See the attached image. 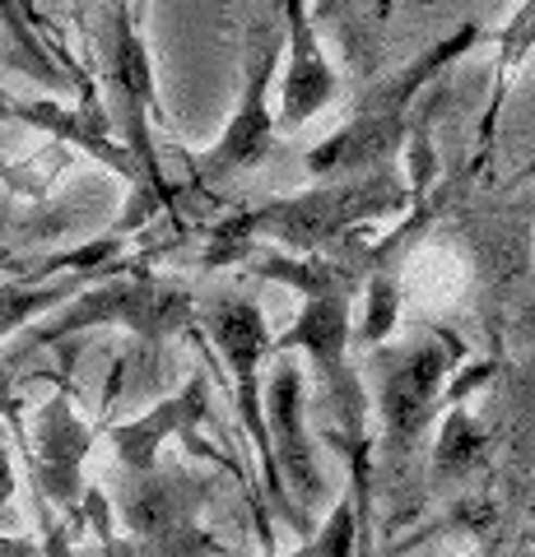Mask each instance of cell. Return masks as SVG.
I'll return each instance as SVG.
<instances>
[{
    "mask_svg": "<svg viewBox=\"0 0 535 557\" xmlns=\"http://www.w3.org/2000/svg\"><path fill=\"white\" fill-rule=\"evenodd\" d=\"M405 200H410V186L401 182L396 168L358 172V177H326L321 186L299 190V196H280L256 209H233V214L215 219L200 265L205 270L243 265L247 251L256 247V237H270L275 247H284L293 256H313V251H326L331 242H344L358 223L405 209Z\"/></svg>",
    "mask_w": 535,
    "mask_h": 557,
    "instance_id": "cell-1",
    "label": "cell"
},
{
    "mask_svg": "<svg viewBox=\"0 0 535 557\" xmlns=\"http://www.w3.org/2000/svg\"><path fill=\"white\" fill-rule=\"evenodd\" d=\"M485 38H489V28L479 20H461L442 42L424 47L420 57L396 70L391 79L373 84V89L358 98L354 116L344 121L331 139H321V145L303 159V168L321 182L391 168V159L405 149V139H410V108L420 102V94L442 75V70H452L465 51H475Z\"/></svg>",
    "mask_w": 535,
    "mask_h": 557,
    "instance_id": "cell-2",
    "label": "cell"
},
{
    "mask_svg": "<svg viewBox=\"0 0 535 557\" xmlns=\"http://www.w3.org/2000/svg\"><path fill=\"white\" fill-rule=\"evenodd\" d=\"M80 14L94 47V75L102 89V108L112 116V131L131 149V159L141 163L145 190L163 200L168 214H178L182 190L163 177L154 131H149V116H163V108H159V94H154L149 47H145L141 20H135V0H84Z\"/></svg>",
    "mask_w": 535,
    "mask_h": 557,
    "instance_id": "cell-3",
    "label": "cell"
},
{
    "mask_svg": "<svg viewBox=\"0 0 535 557\" xmlns=\"http://www.w3.org/2000/svg\"><path fill=\"white\" fill-rule=\"evenodd\" d=\"M192 321H196L192 288L168 274H154L145 265H126V270H108V278L98 274L80 298L61 307L57 321L28 330V344L38 348V344H61L65 335H80V330H94V325H126L145 344V358L154 372L168 339L192 330Z\"/></svg>",
    "mask_w": 535,
    "mask_h": 557,
    "instance_id": "cell-4",
    "label": "cell"
},
{
    "mask_svg": "<svg viewBox=\"0 0 535 557\" xmlns=\"http://www.w3.org/2000/svg\"><path fill=\"white\" fill-rule=\"evenodd\" d=\"M289 51V33H284V14L275 5L266 20H256L247 28V61H243V89H238V108L223 126L219 145L205 149V153H182L186 168H192V186L215 196V190L238 177V172H252L262 168L275 149H280V116L270 112V84H275V70H280Z\"/></svg>",
    "mask_w": 535,
    "mask_h": 557,
    "instance_id": "cell-5",
    "label": "cell"
},
{
    "mask_svg": "<svg viewBox=\"0 0 535 557\" xmlns=\"http://www.w3.org/2000/svg\"><path fill=\"white\" fill-rule=\"evenodd\" d=\"M205 335H210L223 358H229V372H233V395H238V413L252 432L256 450H262V465H266V487H270V502L275 511H284L293 520V530H307V520L299 516V507H289V487L275 469V450H270V418H266V405H262V362L270 358V335H266V317L262 307L243 293H219V298L205 302Z\"/></svg>",
    "mask_w": 535,
    "mask_h": 557,
    "instance_id": "cell-6",
    "label": "cell"
},
{
    "mask_svg": "<svg viewBox=\"0 0 535 557\" xmlns=\"http://www.w3.org/2000/svg\"><path fill=\"white\" fill-rule=\"evenodd\" d=\"M358 288H364V278H344V284L303 293L299 321L270 344V358L299 354V348L313 354L317 372L326 381V409H331L336 428L344 432V442H364V409H368L364 386H358V376L350 372V362H344V344H350V302H354Z\"/></svg>",
    "mask_w": 535,
    "mask_h": 557,
    "instance_id": "cell-7",
    "label": "cell"
},
{
    "mask_svg": "<svg viewBox=\"0 0 535 557\" xmlns=\"http://www.w3.org/2000/svg\"><path fill=\"white\" fill-rule=\"evenodd\" d=\"M108 437V428H89L80 423L71 399L51 395L47 405L33 418V432L24 428V456H28V474L38 487V516L51 530V507L65 511V534H80L89 520V487H84V456Z\"/></svg>",
    "mask_w": 535,
    "mask_h": 557,
    "instance_id": "cell-8",
    "label": "cell"
},
{
    "mask_svg": "<svg viewBox=\"0 0 535 557\" xmlns=\"http://www.w3.org/2000/svg\"><path fill=\"white\" fill-rule=\"evenodd\" d=\"M210 497V479L178 469V474H126L122 520L141 557H233L210 534L196 530V511Z\"/></svg>",
    "mask_w": 535,
    "mask_h": 557,
    "instance_id": "cell-9",
    "label": "cell"
},
{
    "mask_svg": "<svg viewBox=\"0 0 535 557\" xmlns=\"http://www.w3.org/2000/svg\"><path fill=\"white\" fill-rule=\"evenodd\" d=\"M457 362L452 344H414V348H377V391H382L387 450L405 456L420 442L424 423L438 409V391Z\"/></svg>",
    "mask_w": 535,
    "mask_h": 557,
    "instance_id": "cell-10",
    "label": "cell"
},
{
    "mask_svg": "<svg viewBox=\"0 0 535 557\" xmlns=\"http://www.w3.org/2000/svg\"><path fill=\"white\" fill-rule=\"evenodd\" d=\"M205 418H210V376L196 372L178 395L159 399L149 413L131 418V423L108 428V442H112V450H117V460H122L126 474H149V469H159V446L168 437H182L196 460L229 465L223 456H215L210 442L196 437V428L205 423Z\"/></svg>",
    "mask_w": 535,
    "mask_h": 557,
    "instance_id": "cell-11",
    "label": "cell"
},
{
    "mask_svg": "<svg viewBox=\"0 0 535 557\" xmlns=\"http://www.w3.org/2000/svg\"><path fill=\"white\" fill-rule=\"evenodd\" d=\"M284 14L289 51H284V84H280V126L299 131L303 121H313L326 102L340 98V75L326 61V47L317 38V20L307 10V0H275Z\"/></svg>",
    "mask_w": 535,
    "mask_h": 557,
    "instance_id": "cell-12",
    "label": "cell"
},
{
    "mask_svg": "<svg viewBox=\"0 0 535 557\" xmlns=\"http://www.w3.org/2000/svg\"><path fill=\"white\" fill-rule=\"evenodd\" d=\"M266 418H270L275 469H280L299 516L307 520V507H317V497H321V479H317L313 450H307V437H303V372L289 354H275V372L266 386Z\"/></svg>",
    "mask_w": 535,
    "mask_h": 557,
    "instance_id": "cell-13",
    "label": "cell"
},
{
    "mask_svg": "<svg viewBox=\"0 0 535 557\" xmlns=\"http://www.w3.org/2000/svg\"><path fill=\"white\" fill-rule=\"evenodd\" d=\"M387 14H391V0H313V20L336 33L344 61H350L358 75L373 70V61H377Z\"/></svg>",
    "mask_w": 535,
    "mask_h": 557,
    "instance_id": "cell-14",
    "label": "cell"
},
{
    "mask_svg": "<svg viewBox=\"0 0 535 557\" xmlns=\"http://www.w3.org/2000/svg\"><path fill=\"white\" fill-rule=\"evenodd\" d=\"M354 456V487L336 502V511L326 516V525L317 534L313 557H358V544H364V520H368V446L364 442H344Z\"/></svg>",
    "mask_w": 535,
    "mask_h": 557,
    "instance_id": "cell-15",
    "label": "cell"
},
{
    "mask_svg": "<svg viewBox=\"0 0 535 557\" xmlns=\"http://www.w3.org/2000/svg\"><path fill=\"white\" fill-rule=\"evenodd\" d=\"M98 278V270L89 274H65L57 284H33V278H20V284H0V339L14 335L24 321L42 317L51 307H65L71 298H80L84 288H89Z\"/></svg>",
    "mask_w": 535,
    "mask_h": 557,
    "instance_id": "cell-16",
    "label": "cell"
},
{
    "mask_svg": "<svg viewBox=\"0 0 535 557\" xmlns=\"http://www.w3.org/2000/svg\"><path fill=\"white\" fill-rule=\"evenodd\" d=\"M531 51H535V0H522L512 10V20L503 24V33H498V94H503V79Z\"/></svg>",
    "mask_w": 535,
    "mask_h": 557,
    "instance_id": "cell-17",
    "label": "cell"
},
{
    "mask_svg": "<svg viewBox=\"0 0 535 557\" xmlns=\"http://www.w3.org/2000/svg\"><path fill=\"white\" fill-rule=\"evenodd\" d=\"M479 432H475V423L465 418V409H452L447 413V428H442V442H438V465L442 469H465V465H475V450H479Z\"/></svg>",
    "mask_w": 535,
    "mask_h": 557,
    "instance_id": "cell-18",
    "label": "cell"
},
{
    "mask_svg": "<svg viewBox=\"0 0 535 557\" xmlns=\"http://www.w3.org/2000/svg\"><path fill=\"white\" fill-rule=\"evenodd\" d=\"M396 311H401V293H396V284H391V278H373V288H368V321H364V330H358V339L377 344L391 330Z\"/></svg>",
    "mask_w": 535,
    "mask_h": 557,
    "instance_id": "cell-19",
    "label": "cell"
},
{
    "mask_svg": "<svg viewBox=\"0 0 535 557\" xmlns=\"http://www.w3.org/2000/svg\"><path fill=\"white\" fill-rule=\"evenodd\" d=\"M14 497V465H10V450H5V437H0V507Z\"/></svg>",
    "mask_w": 535,
    "mask_h": 557,
    "instance_id": "cell-20",
    "label": "cell"
}]
</instances>
